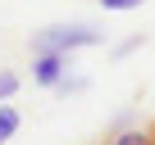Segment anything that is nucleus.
Returning <instances> with one entry per match:
<instances>
[{"label":"nucleus","mask_w":155,"mask_h":145,"mask_svg":"<svg viewBox=\"0 0 155 145\" xmlns=\"http://www.w3.org/2000/svg\"><path fill=\"white\" fill-rule=\"evenodd\" d=\"M14 91H18V77H14V72H0V104H5Z\"/></svg>","instance_id":"obj_5"},{"label":"nucleus","mask_w":155,"mask_h":145,"mask_svg":"<svg viewBox=\"0 0 155 145\" xmlns=\"http://www.w3.org/2000/svg\"><path fill=\"white\" fill-rule=\"evenodd\" d=\"M87 45H101V32L82 27V23H59V27H46V32H32V54L41 50H55V54H73V50H87Z\"/></svg>","instance_id":"obj_1"},{"label":"nucleus","mask_w":155,"mask_h":145,"mask_svg":"<svg viewBox=\"0 0 155 145\" xmlns=\"http://www.w3.org/2000/svg\"><path fill=\"white\" fill-rule=\"evenodd\" d=\"M64 72H68V54H55V50L32 54V82L37 86H55Z\"/></svg>","instance_id":"obj_2"},{"label":"nucleus","mask_w":155,"mask_h":145,"mask_svg":"<svg viewBox=\"0 0 155 145\" xmlns=\"http://www.w3.org/2000/svg\"><path fill=\"white\" fill-rule=\"evenodd\" d=\"M18 122H23V118H18V109H9V104H0V145H5V140H9L14 131H18Z\"/></svg>","instance_id":"obj_4"},{"label":"nucleus","mask_w":155,"mask_h":145,"mask_svg":"<svg viewBox=\"0 0 155 145\" xmlns=\"http://www.w3.org/2000/svg\"><path fill=\"white\" fill-rule=\"evenodd\" d=\"M146 131H150V145H155V122H150V127H146Z\"/></svg>","instance_id":"obj_7"},{"label":"nucleus","mask_w":155,"mask_h":145,"mask_svg":"<svg viewBox=\"0 0 155 145\" xmlns=\"http://www.w3.org/2000/svg\"><path fill=\"white\" fill-rule=\"evenodd\" d=\"M110 145H150V131L146 127H119L110 136Z\"/></svg>","instance_id":"obj_3"},{"label":"nucleus","mask_w":155,"mask_h":145,"mask_svg":"<svg viewBox=\"0 0 155 145\" xmlns=\"http://www.w3.org/2000/svg\"><path fill=\"white\" fill-rule=\"evenodd\" d=\"M101 5H105L110 14H123V9H137V5H141V0H101Z\"/></svg>","instance_id":"obj_6"}]
</instances>
